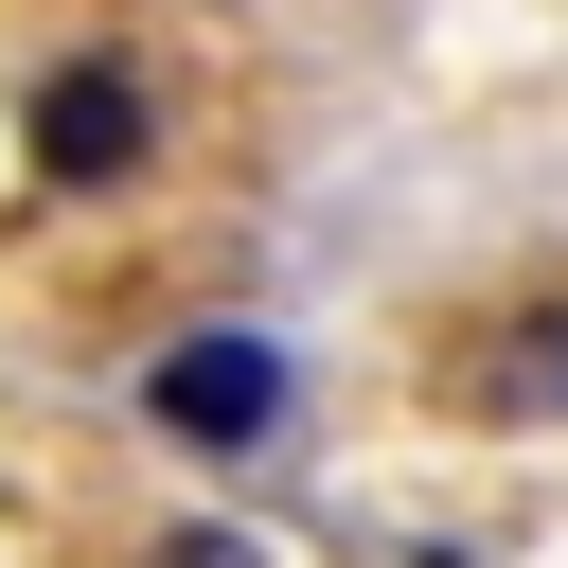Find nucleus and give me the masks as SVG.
Listing matches in <instances>:
<instances>
[{
  "label": "nucleus",
  "instance_id": "f257e3e1",
  "mask_svg": "<svg viewBox=\"0 0 568 568\" xmlns=\"http://www.w3.org/2000/svg\"><path fill=\"white\" fill-rule=\"evenodd\" d=\"M284 408H302L284 337H178V355L142 373V426H160V444H195V462H248V444H284Z\"/></svg>",
  "mask_w": 568,
  "mask_h": 568
},
{
  "label": "nucleus",
  "instance_id": "f03ea898",
  "mask_svg": "<svg viewBox=\"0 0 568 568\" xmlns=\"http://www.w3.org/2000/svg\"><path fill=\"white\" fill-rule=\"evenodd\" d=\"M36 178H53V195H106V178H142V71H106V53L36 71Z\"/></svg>",
  "mask_w": 568,
  "mask_h": 568
},
{
  "label": "nucleus",
  "instance_id": "7ed1b4c3",
  "mask_svg": "<svg viewBox=\"0 0 568 568\" xmlns=\"http://www.w3.org/2000/svg\"><path fill=\"white\" fill-rule=\"evenodd\" d=\"M160 568H266V550H248V532H178Z\"/></svg>",
  "mask_w": 568,
  "mask_h": 568
}]
</instances>
